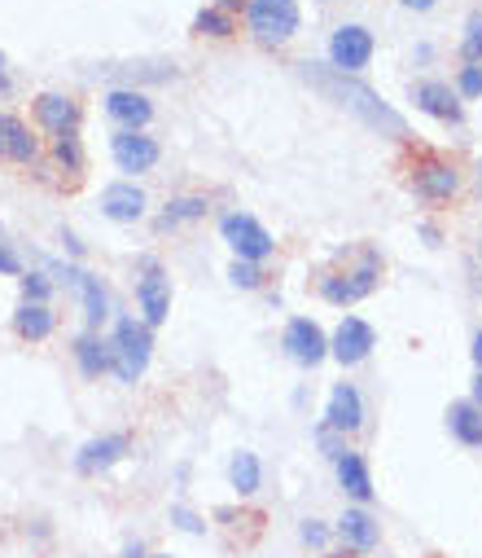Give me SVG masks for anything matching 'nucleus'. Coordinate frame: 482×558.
<instances>
[{
  "instance_id": "nucleus-13",
  "label": "nucleus",
  "mask_w": 482,
  "mask_h": 558,
  "mask_svg": "<svg viewBox=\"0 0 482 558\" xmlns=\"http://www.w3.org/2000/svg\"><path fill=\"white\" fill-rule=\"evenodd\" d=\"M106 114H110V119H119V123H127V128L136 132V128H145V123H149L153 106H149V97H145V93H136V88H114V93L106 97Z\"/></svg>"
},
{
  "instance_id": "nucleus-2",
  "label": "nucleus",
  "mask_w": 482,
  "mask_h": 558,
  "mask_svg": "<svg viewBox=\"0 0 482 558\" xmlns=\"http://www.w3.org/2000/svg\"><path fill=\"white\" fill-rule=\"evenodd\" d=\"M149 348H153L149 326L123 317V322L114 326V343H110V352H114V374H119L123 383H136V378L145 374V365H149Z\"/></svg>"
},
{
  "instance_id": "nucleus-11",
  "label": "nucleus",
  "mask_w": 482,
  "mask_h": 558,
  "mask_svg": "<svg viewBox=\"0 0 482 558\" xmlns=\"http://www.w3.org/2000/svg\"><path fill=\"white\" fill-rule=\"evenodd\" d=\"M412 185H417V194H421V198L443 203V198H452V194H456L460 177H456V168H452V163H443V159H425V163H417Z\"/></svg>"
},
{
  "instance_id": "nucleus-27",
  "label": "nucleus",
  "mask_w": 482,
  "mask_h": 558,
  "mask_svg": "<svg viewBox=\"0 0 482 558\" xmlns=\"http://www.w3.org/2000/svg\"><path fill=\"white\" fill-rule=\"evenodd\" d=\"M202 36H233V19L224 10H202L198 23H194Z\"/></svg>"
},
{
  "instance_id": "nucleus-14",
  "label": "nucleus",
  "mask_w": 482,
  "mask_h": 558,
  "mask_svg": "<svg viewBox=\"0 0 482 558\" xmlns=\"http://www.w3.org/2000/svg\"><path fill=\"white\" fill-rule=\"evenodd\" d=\"M123 453H127V436H101V440H88V445L79 449V458H75V471H79V475H97V471L114 466Z\"/></svg>"
},
{
  "instance_id": "nucleus-41",
  "label": "nucleus",
  "mask_w": 482,
  "mask_h": 558,
  "mask_svg": "<svg viewBox=\"0 0 482 558\" xmlns=\"http://www.w3.org/2000/svg\"><path fill=\"white\" fill-rule=\"evenodd\" d=\"M237 5H242V0H224V5H220V10L228 14V10H237Z\"/></svg>"
},
{
  "instance_id": "nucleus-25",
  "label": "nucleus",
  "mask_w": 482,
  "mask_h": 558,
  "mask_svg": "<svg viewBox=\"0 0 482 558\" xmlns=\"http://www.w3.org/2000/svg\"><path fill=\"white\" fill-rule=\"evenodd\" d=\"M228 480H233V488H237L242 497L259 493V480H263L259 458H255V453H237V458H233V466H228Z\"/></svg>"
},
{
  "instance_id": "nucleus-39",
  "label": "nucleus",
  "mask_w": 482,
  "mask_h": 558,
  "mask_svg": "<svg viewBox=\"0 0 482 558\" xmlns=\"http://www.w3.org/2000/svg\"><path fill=\"white\" fill-rule=\"evenodd\" d=\"M473 404L482 409V369H478V378H473Z\"/></svg>"
},
{
  "instance_id": "nucleus-17",
  "label": "nucleus",
  "mask_w": 482,
  "mask_h": 558,
  "mask_svg": "<svg viewBox=\"0 0 482 558\" xmlns=\"http://www.w3.org/2000/svg\"><path fill=\"white\" fill-rule=\"evenodd\" d=\"M36 119H40L49 132L66 136V132H75V123H79V106H75L71 97H62V93H45V97L36 101Z\"/></svg>"
},
{
  "instance_id": "nucleus-32",
  "label": "nucleus",
  "mask_w": 482,
  "mask_h": 558,
  "mask_svg": "<svg viewBox=\"0 0 482 558\" xmlns=\"http://www.w3.org/2000/svg\"><path fill=\"white\" fill-rule=\"evenodd\" d=\"M172 523H176L181 532H189V536H198V532L207 527V523H202L194 510H185V506H172Z\"/></svg>"
},
{
  "instance_id": "nucleus-29",
  "label": "nucleus",
  "mask_w": 482,
  "mask_h": 558,
  "mask_svg": "<svg viewBox=\"0 0 482 558\" xmlns=\"http://www.w3.org/2000/svg\"><path fill=\"white\" fill-rule=\"evenodd\" d=\"M58 159L66 163V172H79V168H84V155H79V142H75V132L58 136Z\"/></svg>"
},
{
  "instance_id": "nucleus-40",
  "label": "nucleus",
  "mask_w": 482,
  "mask_h": 558,
  "mask_svg": "<svg viewBox=\"0 0 482 558\" xmlns=\"http://www.w3.org/2000/svg\"><path fill=\"white\" fill-rule=\"evenodd\" d=\"M404 5H408V10H430L434 0H404Z\"/></svg>"
},
{
  "instance_id": "nucleus-26",
  "label": "nucleus",
  "mask_w": 482,
  "mask_h": 558,
  "mask_svg": "<svg viewBox=\"0 0 482 558\" xmlns=\"http://www.w3.org/2000/svg\"><path fill=\"white\" fill-rule=\"evenodd\" d=\"M198 216H207V198H176V203H168L163 216H158V229H176V225L198 220Z\"/></svg>"
},
{
  "instance_id": "nucleus-33",
  "label": "nucleus",
  "mask_w": 482,
  "mask_h": 558,
  "mask_svg": "<svg viewBox=\"0 0 482 558\" xmlns=\"http://www.w3.org/2000/svg\"><path fill=\"white\" fill-rule=\"evenodd\" d=\"M460 93L465 97H482V66H460Z\"/></svg>"
},
{
  "instance_id": "nucleus-24",
  "label": "nucleus",
  "mask_w": 482,
  "mask_h": 558,
  "mask_svg": "<svg viewBox=\"0 0 482 558\" xmlns=\"http://www.w3.org/2000/svg\"><path fill=\"white\" fill-rule=\"evenodd\" d=\"M75 356H79L84 374L114 369V352H110V343H101V339H92V335H79V339H75Z\"/></svg>"
},
{
  "instance_id": "nucleus-10",
  "label": "nucleus",
  "mask_w": 482,
  "mask_h": 558,
  "mask_svg": "<svg viewBox=\"0 0 482 558\" xmlns=\"http://www.w3.org/2000/svg\"><path fill=\"white\" fill-rule=\"evenodd\" d=\"M373 326L369 322H360V317H347L343 326H338V335H334V343H330V352L343 361V365H360L369 352H373Z\"/></svg>"
},
{
  "instance_id": "nucleus-37",
  "label": "nucleus",
  "mask_w": 482,
  "mask_h": 558,
  "mask_svg": "<svg viewBox=\"0 0 482 558\" xmlns=\"http://www.w3.org/2000/svg\"><path fill=\"white\" fill-rule=\"evenodd\" d=\"M421 238L434 246V242H438V229H434V225H421Z\"/></svg>"
},
{
  "instance_id": "nucleus-3",
  "label": "nucleus",
  "mask_w": 482,
  "mask_h": 558,
  "mask_svg": "<svg viewBox=\"0 0 482 558\" xmlns=\"http://www.w3.org/2000/svg\"><path fill=\"white\" fill-rule=\"evenodd\" d=\"M378 277H382V255H378L373 246H364V251H360V264H356L351 272L325 277V282H320V291H325V300H334V304H356V300H364V295L378 287Z\"/></svg>"
},
{
  "instance_id": "nucleus-22",
  "label": "nucleus",
  "mask_w": 482,
  "mask_h": 558,
  "mask_svg": "<svg viewBox=\"0 0 482 558\" xmlns=\"http://www.w3.org/2000/svg\"><path fill=\"white\" fill-rule=\"evenodd\" d=\"M338 484H343L356 501H369V497H373V480H369V466H364L360 453L347 449V453L338 458Z\"/></svg>"
},
{
  "instance_id": "nucleus-34",
  "label": "nucleus",
  "mask_w": 482,
  "mask_h": 558,
  "mask_svg": "<svg viewBox=\"0 0 482 558\" xmlns=\"http://www.w3.org/2000/svg\"><path fill=\"white\" fill-rule=\"evenodd\" d=\"M302 541L320 549V545H325V541H330V527H325V523H320V519H307V523H302Z\"/></svg>"
},
{
  "instance_id": "nucleus-38",
  "label": "nucleus",
  "mask_w": 482,
  "mask_h": 558,
  "mask_svg": "<svg viewBox=\"0 0 482 558\" xmlns=\"http://www.w3.org/2000/svg\"><path fill=\"white\" fill-rule=\"evenodd\" d=\"M473 361H478V369H482V330L473 335Z\"/></svg>"
},
{
  "instance_id": "nucleus-15",
  "label": "nucleus",
  "mask_w": 482,
  "mask_h": 558,
  "mask_svg": "<svg viewBox=\"0 0 482 558\" xmlns=\"http://www.w3.org/2000/svg\"><path fill=\"white\" fill-rule=\"evenodd\" d=\"M101 211L110 216V220H140L145 216V194L136 190V185H127V181H119V185H106L101 190Z\"/></svg>"
},
{
  "instance_id": "nucleus-30",
  "label": "nucleus",
  "mask_w": 482,
  "mask_h": 558,
  "mask_svg": "<svg viewBox=\"0 0 482 558\" xmlns=\"http://www.w3.org/2000/svg\"><path fill=\"white\" fill-rule=\"evenodd\" d=\"M233 282H237V287H246V291H255V287L263 282V272H259L250 259H237V264H233Z\"/></svg>"
},
{
  "instance_id": "nucleus-16",
  "label": "nucleus",
  "mask_w": 482,
  "mask_h": 558,
  "mask_svg": "<svg viewBox=\"0 0 482 558\" xmlns=\"http://www.w3.org/2000/svg\"><path fill=\"white\" fill-rule=\"evenodd\" d=\"M0 155L5 159H18V163H32L36 159V136L23 119L14 114H0Z\"/></svg>"
},
{
  "instance_id": "nucleus-31",
  "label": "nucleus",
  "mask_w": 482,
  "mask_h": 558,
  "mask_svg": "<svg viewBox=\"0 0 482 558\" xmlns=\"http://www.w3.org/2000/svg\"><path fill=\"white\" fill-rule=\"evenodd\" d=\"M23 295H27V304H45V300H49V282H45L40 272L23 277Z\"/></svg>"
},
{
  "instance_id": "nucleus-1",
  "label": "nucleus",
  "mask_w": 482,
  "mask_h": 558,
  "mask_svg": "<svg viewBox=\"0 0 482 558\" xmlns=\"http://www.w3.org/2000/svg\"><path fill=\"white\" fill-rule=\"evenodd\" d=\"M302 80H307L316 93H325L330 101H338L343 110H351V114H356L360 123H369L373 132H382V136H408L404 114L391 110L369 84L351 80L347 71H338V66H320V62H302Z\"/></svg>"
},
{
  "instance_id": "nucleus-35",
  "label": "nucleus",
  "mask_w": 482,
  "mask_h": 558,
  "mask_svg": "<svg viewBox=\"0 0 482 558\" xmlns=\"http://www.w3.org/2000/svg\"><path fill=\"white\" fill-rule=\"evenodd\" d=\"M0 272H18V259L10 255V246H5V242H0Z\"/></svg>"
},
{
  "instance_id": "nucleus-8",
  "label": "nucleus",
  "mask_w": 482,
  "mask_h": 558,
  "mask_svg": "<svg viewBox=\"0 0 482 558\" xmlns=\"http://www.w3.org/2000/svg\"><path fill=\"white\" fill-rule=\"evenodd\" d=\"M110 150H114V163L123 172H149L158 163V142H153V136H145V132H132V128H123L114 136Z\"/></svg>"
},
{
  "instance_id": "nucleus-28",
  "label": "nucleus",
  "mask_w": 482,
  "mask_h": 558,
  "mask_svg": "<svg viewBox=\"0 0 482 558\" xmlns=\"http://www.w3.org/2000/svg\"><path fill=\"white\" fill-rule=\"evenodd\" d=\"M465 62H473V66H482V14H473L469 19V32H465Z\"/></svg>"
},
{
  "instance_id": "nucleus-12",
  "label": "nucleus",
  "mask_w": 482,
  "mask_h": 558,
  "mask_svg": "<svg viewBox=\"0 0 482 558\" xmlns=\"http://www.w3.org/2000/svg\"><path fill=\"white\" fill-rule=\"evenodd\" d=\"M325 417H330V432H356V427L364 423V400H360V391H356L351 383H338L334 396H330Z\"/></svg>"
},
{
  "instance_id": "nucleus-18",
  "label": "nucleus",
  "mask_w": 482,
  "mask_h": 558,
  "mask_svg": "<svg viewBox=\"0 0 482 558\" xmlns=\"http://www.w3.org/2000/svg\"><path fill=\"white\" fill-rule=\"evenodd\" d=\"M412 101H417L425 114L443 119V123H460V101H456V93H452L447 84H417Z\"/></svg>"
},
{
  "instance_id": "nucleus-4",
  "label": "nucleus",
  "mask_w": 482,
  "mask_h": 558,
  "mask_svg": "<svg viewBox=\"0 0 482 558\" xmlns=\"http://www.w3.org/2000/svg\"><path fill=\"white\" fill-rule=\"evenodd\" d=\"M250 32L263 45H281L298 32V5L294 0H250Z\"/></svg>"
},
{
  "instance_id": "nucleus-5",
  "label": "nucleus",
  "mask_w": 482,
  "mask_h": 558,
  "mask_svg": "<svg viewBox=\"0 0 482 558\" xmlns=\"http://www.w3.org/2000/svg\"><path fill=\"white\" fill-rule=\"evenodd\" d=\"M220 229H224V242L237 251V259L259 264V259H268V255H272V233H268L255 216L233 211V216H224V220H220Z\"/></svg>"
},
{
  "instance_id": "nucleus-19",
  "label": "nucleus",
  "mask_w": 482,
  "mask_h": 558,
  "mask_svg": "<svg viewBox=\"0 0 482 558\" xmlns=\"http://www.w3.org/2000/svg\"><path fill=\"white\" fill-rule=\"evenodd\" d=\"M338 532H343V541L351 545V549H378V541H382V527L373 523V514H364V510H347L343 519H338Z\"/></svg>"
},
{
  "instance_id": "nucleus-6",
  "label": "nucleus",
  "mask_w": 482,
  "mask_h": 558,
  "mask_svg": "<svg viewBox=\"0 0 482 558\" xmlns=\"http://www.w3.org/2000/svg\"><path fill=\"white\" fill-rule=\"evenodd\" d=\"M136 300H140V313H145V326H158L172 308V287L158 259H145L140 264V282H136Z\"/></svg>"
},
{
  "instance_id": "nucleus-23",
  "label": "nucleus",
  "mask_w": 482,
  "mask_h": 558,
  "mask_svg": "<svg viewBox=\"0 0 482 558\" xmlns=\"http://www.w3.org/2000/svg\"><path fill=\"white\" fill-rule=\"evenodd\" d=\"M14 330H18L23 339H49V335H53V313H49L45 304H23V308L14 313Z\"/></svg>"
},
{
  "instance_id": "nucleus-43",
  "label": "nucleus",
  "mask_w": 482,
  "mask_h": 558,
  "mask_svg": "<svg viewBox=\"0 0 482 558\" xmlns=\"http://www.w3.org/2000/svg\"><path fill=\"white\" fill-rule=\"evenodd\" d=\"M478 168H482V163H478Z\"/></svg>"
},
{
  "instance_id": "nucleus-7",
  "label": "nucleus",
  "mask_w": 482,
  "mask_h": 558,
  "mask_svg": "<svg viewBox=\"0 0 482 558\" xmlns=\"http://www.w3.org/2000/svg\"><path fill=\"white\" fill-rule=\"evenodd\" d=\"M285 352H289L298 365H320V361H325V352H330V339H325V330H320L316 322L294 317V322L285 326Z\"/></svg>"
},
{
  "instance_id": "nucleus-9",
  "label": "nucleus",
  "mask_w": 482,
  "mask_h": 558,
  "mask_svg": "<svg viewBox=\"0 0 482 558\" xmlns=\"http://www.w3.org/2000/svg\"><path fill=\"white\" fill-rule=\"evenodd\" d=\"M330 58H334L338 71L351 75V71L369 66V58H373V36H369L364 27H338L334 40H330Z\"/></svg>"
},
{
  "instance_id": "nucleus-20",
  "label": "nucleus",
  "mask_w": 482,
  "mask_h": 558,
  "mask_svg": "<svg viewBox=\"0 0 482 558\" xmlns=\"http://www.w3.org/2000/svg\"><path fill=\"white\" fill-rule=\"evenodd\" d=\"M447 427H452V436H456L460 445L478 449V445H482V409H478L473 400L452 404V409H447Z\"/></svg>"
},
{
  "instance_id": "nucleus-42",
  "label": "nucleus",
  "mask_w": 482,
  "mask_h": 558,
  "mask_svg": "<svg viewBox=\"0 0 482 558\" xmlns=\"http://www.w3.org/2000/svg\"><path fill=\"white\" fill-rule=\"evenodd\" d=\"M325 558H347V554H325Z\"/></svg>"
},
{
  "instance_id": "nucleus-36",
  "label": "nucleus",
  "mask_w": 482,
  "mask_h": 558,
  "mask_svg": "<svg viewBox=\"0 0 482 558\" xmlns=\"http://www.w3.org/2000/svg\"><path fill=\"white\" fill-rule=\"evenodd\" d=\"M0 93H10V75H5V53H0Z\"/></svg>"
},
{
  "instance_id": "nucleus-21",
  "label": "nucleus",
  "mask_w": 482,
  "mask_h": 558,
  "mask_svg": "<svg viewBox=\"0 0 482 558\" xmlns=\"http://www.w3.org/2000/svg\"><path fill=\"white\" fill-rule=\"evenodd\" d=\"M62 272L84 291V317H88V322H106V317H110V300H106V291H101L97 277L84 272V268H62Z\"/></svg>"
}]
</instances>
